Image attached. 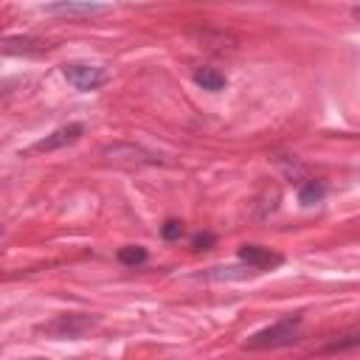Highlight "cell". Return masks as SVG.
<instances>
[{"label":"cell","instance_id":"6da1fadb","mask_svg":"<svg viewBox=\"0 0 360 360\" xmlns=\"http://www.w3.org/2000/svg\"><path fill=\"white\" fill-rule=\"evenodd\" d=\"M301 335V315H287L259 332H253L248 340H245V349H281V346H290L295 343Z\"/></svg>","mask_w":360,"mask_h":360},{"label":"cell","instance_id":"7a4b0ae2","mask_svg":"<svg viewBox=\"0 0 360 360\" xmlns=\"http://www.w3.org/2000/svg\"><path fill=\"white\" fill-rule=\"evenodd\" d=\"M96 326H98V315L65 312V315L51 318L48 323H39L37 332H42V335H48V338H70V340H76V338L87 335L90 329H96Z\"/></svg>","mask_w":360,"mask_h":360},{"label":"cell","instance_id":"3957f363","mask_svg":"<svg viewBox=\"0 0 360 360\" xmlns=\"http://www.w3.org/2000/svg\"><path fill=\"white\" fill-rule=\"evenodd\" d=\"M62 76L68 79V84H73L82 93L98 90L101 84L110 82V73L101 65H90V62H68L62 65Z\"/></svg>","mask_w":360,"mask_h":360},{"label":"cell","instance_id":"277c9868","mask_svg":"<svg viewBox=\"0 0 360 360\" xmlns=\"http://www.w3.org/2000/svg\"><path fill=\"white\" fill-rule=\"evenodd\" d=\"M82 135H84V124L70 121V124H65V127L53 129L51 135L39 138V141L31 146V152H53V149H62V146H68V143H76Z\"/></svg>","mask_w":360,"mask_h":360},{"label":"cell","instance_id":"5b68a950","mask_svg":"<svg viewBox=\"0 0 360 360\" xmlns=\"http://www.w3.org/2000/svg\"><path fill=\"white\" fill-rule=\"evenodd\" d=\"M107 160L112 163H124V166H143V163H158V158L141 146H132V143H112V146H104L101 152Z\"/></svg>","mask_w":360,"mask_h":360},{"label":"cell","instance_id":"8992f818","mask_svg":"<svg viewBox=\"0 0 360 360\" xmlns=\"http://www.w3.org/2000/svg\"><path fill=\"white\" fill-rule=\"evenodd\" d=\"M239 259L250 270H273V267H278L284 262L278 253H273L270 248H262V245H242L239 248Z\"/></svg>","mask_w":360,"mask_h":360},{"label":"cell","instance_id":"52a82bcc","mask_svg":"<svg viewBox=\"0 0 360 360\" xmlns=\"http://www.w3.org/2000/svg\"><path fill=\"white\" fill-rule=\"evenodd\" d=\"M42 11L59 14V17H93V14L110 11V6H101V3H48V6H42Z\"/></svg>","mask_w":360,"mask_h":360},{"label":"cell","instance_id":"ba28073f","mask_svg":"<svg viewBox=\"0 0 360 360\" xmlns=\"http://www.w3.org/2000/svg\"><path fill=\"white\" fill-rule=\"evenodd\" d=\"M3 51H6L8 56H11V53H25V56H34V53L48 51V42L34 39V37H6Z\"/></svg>","mask_w":360,"mask_h":360},{"label":"cell","instance_id":"9c48e42d","mask_svg":"<svg viewBox=\"0 0 360 360\" xmlns=\"http://www.w3.org/2000/svg\"><path fill=\"white\" fill-rule=\"evenodd\" d=\"M191 76H194V82H197L202 90H208V93H219V90L225 87V82H228L225 73H219L217 68H205V65H202V68H194Z\"/></svg>","mask_w":360,"mask_h":360},{"label":"cell","instance_id":"30bf717a","mask_svg":"<svg viewBox=\"0 0 360 360\" xmlns=\"http://www.w3.org/2000/svg\"><path fill=\"white\" fill-rule=\"evenodd\" d=\"M323 194H326V186H323V180H315V177H309L307 183H301V186H298V202H301L304 208H309V205L321 202V200H323Z\"/></svg>","mask_w":360,"mask_h":360},{"label":"cell","instance_id":"8fae6325","mask_svg":"<svg viewBox=\"0 0 360 360\" xmlns=\"http://www.w3.org/2000/svg\"><path fill=\"white\" fill-rule=\"evenodd\" d=\"M146 248H141V245H124V248H118V253H115V259L124 264V267H141L143 262H146Z\"/></svg>","mask_w":360,"mask_h":360},{"label":"cell","instance_id":"7c38bea8","mask_svg":"<svg viewBox=\"0 0 360 360\" xmlns=\"http://www.w3.org/2000/svg\"><path fill=\"white\" fill-rule=\"evenodd\" d=\"M276 163L284 169V174H287L290 180H295V186H301V183H307V180H309L307 169H304L295 158H290V155H278V158H276Z\"/></svg>","mask_w":360,"mask_h":360},{"label":"cell","instance_id":"4fadbf2b","mask_svg":"<svg viewBox=\"0 0 360 360\" xmlns=\"http://www.w3.org/2000/svg\"><path fill=\"white\" fill-rule=\"evenodd\" d=\"M256 270H250V267H208L202 273V278H225V281H231V278H248Z\"/></svg>","mask_w":360,"mask_h":360},{"label":"cell","instance_id":"5bb4252c","mask_svg":"<svg viewBox=\"0 0 360 360\" xmlns=\"http://www.w3.org/2000/svg\"><path fill=\"white\" fill-rule=\"evenodd\" d=\"M183 233H186V228H183L180 219H166V222L160 225V236H163L166 242H177Z\"/></svg>","mask_w":360,"mask_h":360},{"label":"cell","instance_id":"9a60e30c","mask_svg":"<svg viewBox=\"0 0 360 360\" xmlns=\"http://www.w3.org/2000/svg\"><path fill=\"white\" fill-rule=\"evenodd\" d=\"M352 346H360V335H340L326 346V352H343V349H352Z\"/></svg>","mask_w":360,"mask_h":360},{"label":"cell","instance_id":"2e32d148","mask_svg":"<svg viewBox=\"0 0 360 360\" xmlns=\"http://www.w3.org/2000/svg\"><path fill=\"white\" fill-rule=\"evenodd\" d=\"M214 242H217V236L211 231H200L191 236V250H208V248H214Z\"/></svg>","mask_w":360,"mask_h":360},{"label":"cell","instance_id":"e0dca14e","mask_svg":"<svg viewBox=\"0 0 360 360\" xmlns=\"http://www.w3.org/2000/svg\"><path fill=\"white\" fill-rule=\"evenodd\" d=\"M352 17H354V22H360V6L352 8Z\"/></svg>","mask_w":360,"mask_h":360}]
</instances>
